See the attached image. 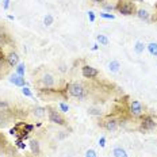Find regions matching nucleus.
Segmentation results:
<instances>
[{
    "label": "nucleus",
    "instance_id": "7",
    "mask_svg": "<svg viewBox=\"0 0 157 157\" xmlns=\"http://www.w3.org/2000/svg\"><path fill=\"white\" fill-rule=\"evenodd\" d=\"M41 83H42V86L44 87H46V88H52L54 86V83H56V78L53 75H50V73H45L44 76H42L41 78Z\"/></svg>",
    "mask_w": 157,
    "mask_h": 157
},
{
    "label": "nucleus",
    "instance_id": "32",
    "mask_svg": "<svg viewBox=\"0 0 157 157\" xmlns=\"http://www.w3.org/2000/svg\"><path fill=\"white\" fill-rule=\"evenodd\" d=\"M3 7H4V10L10 8V0H3Z\"/></svg>",
    "mask_w": 157,
    "mask_h": 157
},
{
    "label": "nucleus",
    "instance_id": "8",
    "mask_svg": "<svg viewBox=\"0 0 157 157\" xmlns=\"http://www.w3.org/2000/svg\"><path fill=\"white\" fill-rule=\"evenodd\" d=\"M10 81H11L14 86H16V87H26L27 84H26V80H25V77L23 76H19V75H16V73H14V75H11V77H10Z\"/></svg>",
    "mask_w": 157,
    "mask_h": 157
},
{
    "label": "nucleus",
    "instance_id": "35",
    "mask_svg": "<svg viewBox=\"0 0 157 157\" xmlns=\"http://www.w3.org/2000/svg\"><path fill=\"white\" fill-rule=\"evenodd\" d=\"M0 58H3V60H4V58H6V57H4V54L2 53V50H0Z\"/></svg>",
    "mask_w": 157,
    "mask_h": 157
},
{
    "label": "nucleus",
    "instance_id": "22",
    "mask_svg": "<svg viewBox=\"0 0 157 157\" xmlns=\"http://www.w3.org/2000/svg\"><path fill=\"white\" fill-rule=\"evenodd\" d=\"M7 38H8V35L3 30H0V45H4L7 42Z\"/></svg>",
    "mask_w": 157,
    "mask_h": 157
},
{
    "label": "nucleus",
    "instance_id": "16",
    "mask_svg": "<svg viewBox=\"0 0 157 157\" xmlns=\"http://www.w3.org/2000/svg\"><path fill=\"white\" fill-rule=\"evenodd\" d=\"M119 68H121V64H119V61H117V60L111 61V63L109 64V69L111 72H118L119 71Z\"/></svg>",
    "mask_w": 157,
    "mask_h": 157
},
{
    "label": "nucleus",
    "instance_id": "1",
    "mask_svg": "<svg viewBox=\"0 0 157 157\" xmlns=\"http://www.w3.org/2000/svg\"><path fill=\"white\" fill-rule=\"evenodd\" d=\"M67 90H68V94H69L71 96L77 98V99H84V98L87 96L86 87L81 86V84H78V83H71V84H68Z\"/></svg>",
    "mask_w": 157,
    "mask_h": 157
},
{
    "label": "nucleus",
    "instance_id": "26",
    "mask_svg": "<svg viewBox=\"0 0 157 157\" xmlns=\"http://www.w3.org/2000/svg\"><path fill=\"white\" fill-rule=\"evenodd\" d=\"M86 157H98V155L94 149H88L86 152Z\"/></svg>",
    "mask_w": 157,
    "mask_h": 157
},
{
    "label": "nucleus",
    "instance_id": "15",
    "mask_svg": "<svg viewBox=\"0 0 157 157\" xmlns=\"http://www.w3.org/2000/svg\"><path fill=\"white\" fill-rule=\"evenodd\" d=\"M146 48H148V52L150 54L155 56V57H157V44H156V42H150Z\"/></svg>",
    "mask_w": 157,
    "mask_h": 157
},
{
    "label": "nucleus",
    "instance_id": "29",
    "mask_svg": "<svg viewBox=\"0 0 157 157\" xmlns=\"http://www.w3.org/2000/svg\"><path fill=\"white\" fill-rule=\"evenodd\" d=\"M88 18H90V22H92V23H94V22H95V12L94 11L88 12Z\"/></svg>",
    "mask_w": 157,
    "mask_h": 157
},
{
    "label": "nucleus",
    "instance_id": "5",
    "mask_svg": "<svg viewBox=\"0 0 157 157\" xmlns=\"http://www.w3.org/2000/svg\"><path fill=\"white\" fill-rule=\"evenodd\" d=\"M81 73H83V76L86 78H95L99 75V71L94 67H90V65H84L81 68Z\"/></svg>",
    "mask_w": 157,
    "mask_h": 157
},
{
    "label": "nucleus",
    "instance_id": "2",
    "mask_svg": "<svg viewBox=\"0 0 157 157\" xmlns=\"http://www.w3.org/2000/svg\"><path fill=\"white\" fill-rule=\"evenodd\" d=\"M48 115H49V121H50L52 123H56V125H65V119L64 117L61 115L60 113H58L57 110L52 109V107H48Z\"/></svg>",
    "mask_w": 157,
    "mask_h": 157
},
{
    "label": "nucleus",
    "instance_id": "24",
    "mask_svg": "<svg viewBox=\"0 0 157 157\" xmlns=\"http://www.w3.org/2000/svg\"><path fill=\"white\" fill-rule=\"evenodd\" d=\"M58 107H60V110L63 111V113H68V111H69V106L64 102H61L60 104H58Z\"/></svg>",
    "mask_w": 157,
    "mask_h": 157
},
{
    "label": "nucleus",
    "instance_id": "23",
    "mask_svg": "<svg viewBox=\"0 0 157 157\" xmlns=\"http://www.w3.org/2000/svg\"><path fill=\"white\" fill-rule=\"evenodd\" d=\"M22 94H23L25 96L33 98V92L30 91V88H29V87H23V88H22Z\"/></svg>",
    "mask_w": 157,
    "mask_h": 157
},
{
    "label": "nucleus",
    "instance_id": "3",
    "mask_svg": "<svg viewBox=\"0 0 157 157\" xmlns=\"http://www.w3.org/2000/svg\"><path fill=\"white\" fill-rule=\"evenodd\" d=\"M117 10L121 12L122 15H132L134 12V3L132 2H126V0H121L119 4L117 6Z\"/></svg>",
    "mask_w": 157,
    "mask_h": 157
},
{
    "label": "nucleus",
    "instance_id": "27",
    "mask_svg": "<svg viewBox=\"0 0 157 157\" xmlns=\"http://www.w3.org/2000/svg\"><path fill=\"white\" fill-rule=\"evenodd\" d=\"M103 7H104V10H107V11H113V10L117 8L115 6H113V4H106V3H103Z\"/></svg>",
    "mask_w": 157,
    "mask_h": 157
},
{
    "label": "nucleus",
    "instance_id": "25",
    "mask_svg": "<svg viewBox=\"0 0 157 157\" xmlns=\"http://www.w3.org/2000/svg\"><path fill=\"white\" fill-rule=\"evenodd\" d=\"M6 121H7V118H6V115H4V111H0V127L4 126Z\"/></svg>",
    "mask_w": 157,
    "mask_h": 157
},
{
    "label": "nucleus",
    "instance_id": "10",
    "mask_svg": "<svg viewBox=\"0 0 157 157\" xmlns=\"http://www.w3.org/2000/svg\"><path fill=\"white\" fill-rule=\"evenodd\" d=\"M6 60H7L10 67H16V65L19 64V56H18V53H15V52H10L7 54V57H6Z\"/></svg>",
    "mask_w": 157,
    "mask_h": 157
},
{
    "label": "nucleus",
    "instance_id": "18",
    "mask_svg": "<svg viewBox=\"0 0 157 157\" xmlns=\"http://www.w3.org/2000/svg\"><path fill=\"white\" fill-rule=\"evenodd\" d=\"M30 146H31V150L34 155H38L39 153V144L37 140H33V141H30Z\"/></svg>",
    "mask_w": 157,
    "mask_h": 157
},
{
    "label": "nucleus",
    "instance_id": "21",
    "mask_svg": "<svg viewBox=\"0 0 157 157\" xmlns=\"http://www.w3.org/2000/svg\"><path fill=\"white\" fill-rule=\"evenodd\" d=\"M53 21H54L53 15L48 14L46 16H45V19H44V23H45V26H52V25H53Z\"/></svg>",
    "mask_w": 157,
    "mask_h": 157
},
{
    "label": "nucleus",
    "instance_id": "11",
    "mask_svg": "<svg viewBox=\"0 0 157 157\" xmlns=\"http://www.w3.org/2000/svg\"><path fill=\"white\" fill-rule=\"evenodd\" d=\"M33 114H34V117H37V118H44L46 115V109H45V107H41V106H35L34 109H33Z\"/></svg>",
    "mask_w": 157,
    "mask_h": 157
},
{
    "label": "nucleus",
    "instance_id": "13",
    "mask_svg": "<svg viewBox=\"0 0 157 157\" xmlns=\"http://www.w3.org/2000/svg\"><path fill=\"white\" fill-rule=\"evenodd\" d=\"M137 16H138L140 19H142V21H149V12L146 11V10H138L137 11Z\"/></svg>",
    "mask_w": 157,
    "mask_h": 157
},
{
    "label": "nucleus",
    "instance_id": "31",
    "mask_svg": "<svg viewBox=\"0 0 157 157\" xmlns=\"http://www.w3.org/2000/svg\"><path fill=\"white\" fill-rule=\"evenodd\" d=\"M99 145L102 146V148H103L104 145H106V137H100V140H99Z\"/></svg>",
    "mask_w": 157,
    "mask_h": 157
},
{
    "label": "nucleus",
    "instance_id": "17",
    "mask_svg": "<svg viewBox=\"0 0 157 157\" xmlns=\"http://www.w3.org/2000/svg\"><path fill=\"white\" fill-rule=\"evenodd\" d=\"M96 39H98V42H99L100 45H103V46H107V45L110 44L109 38H107L106 35H103V34H99V35L96 37Z\"/></svg>",
    "mask_w": 157,
    "mask_h": 157
},
{
    "label": "nucleus",
    "instance_id": "6",
    "mask_svg": "<svg viewBox=\"0 0 157 157\" xmlns=\"http://www.w3.org/2000/svg\"><path fill=\"white\" fill-rule=\"evenodd\" d=\"M156 127V122L152 119V117L146 115L142 118L141 121V130H144V132H149V130H153Z\"/></svg>",
    "mask_w": 157,
    "mask_h": 157
},
{
    "label": "nucleus",
    "instance_id": "12",
    "mask_svg": "<svg viewBox=\"0 0 157 157\" xmlns=\"http://www.w3.org/2000/svg\"><path fill=\"white\" fill-rule=\"evenodd\" d=\"M113 155H114V157H129V156H127V152L123 148H121V146L114 148Z\"/></svg>",
    "mask_w": 157,
    "mask_h": 157
},
{
    "label": "nucleus",
    "instance_id": "20",
    "mask_svg": "<svg viewBox=\"0 0 157 157\" xmlns=\"http://www.w3.org/2000/svg\"><path fill=\"white\" fill-rule=\"evenodd\" d=\"M88 113H90V115H96V117L102 115V110L98 109V107H90V109H88Z\"/></svg>",
    "mask_w": 157,
    "mask_h": 157
},
{
    "label": "nucleus",
    "instance_id": "28",
    "mask_svg": "<svg viewBox=\"0 0 157 157\" xmlns=\"http://www.w3.org/2000/svg\"><path fill=\"white\" fill-rule=\"evenodd\" d=\"M100 18H104V19H115V16H114L113 14H100Z\"/></svg>",
    "mask_w": 157,
    "mask_h": 157
},
{
    "label": "nucleus",
    "instance_id": "19",
    "mask_svg": "<svg viewBox=\"0 0 157 157\" xmlns=\"http://www.w3.org/2000/svg\"><path fill=\"white\" fill-rule=\"evenodd\" d=\"M25 72H26L25 64H18L16 65V71H15L16 75H19V76H25Z\"/></svg>",
    "mask_w": 157,
    "mask_h": 157
},
{
    "label": "nucleus",
    "instance_id": "34",
    "mask_svg": "<svg viewBox=\"0 0 157 157\" xmlns=\"http://www.w3.org/2000/svg\"><path fill=\"white\" fill-rule=\"evenodd\" d=\"M95 3H104V0H92Z\"/></svg>",
    "mask_w": 157,
    "mask_h": 157
},
{
    "label": "nucleus",
    "instance_id": "33",
    "mask_svg": "<svg viewBox=\"0 0 157 157\" xmlns=\"http://www.w3.org/2000/svg\"><path fill=\"white\" fill-rule=\"evenodd\" d=\"M3 67H4V60H3V58H0V69H2Z\"/></svg>",
    "mask_w": 157,
    "mask_h": 157
},
{
    "label": "nucleus",
    "instance_id": "9",
    "mask_svg": "<svg viewBox=\"0 0 157 157\" xmlns=\"http://www.w3.org/2000/svg\"><path fill=\"white\" fill-rule=\"evenodd\" d=\"M103 126H104V129L109 130V132H114V130H117V127H118V121L115 118H107V119L103 122Z\"/></svg>",
    "mask_w": 157,
    "mask_h": 157
},
{
    "label": "nucleus",
    "instance_id": "14",
    "mask_svg": "<svg viewBox=\"0 0 157 157\" xmlns=\"http://www.w3.org/2000/svg\"><path fill=\"white\" fill-rule=\"evenodd\" d=\"M145 44L144 42H141V41H138V42H136V46H134V50H136V53L137 54H141V53H144V50H145Z\"/></svg>",
    "mask_w": 157,
    "mask_h": 157
},
{
    "label": "nucleus",
    "instance_id": "4",
    "mask_svg": "<svg viewBox=\"0 0 157 157\" xmlns=\"http://www.w3.org/2000/svg\"><path fill=\"white\" fill-rule=\"evenodd\" d=\"M130 114H132L133 117H141L144 114V106L141 102H138V100H133L132 103H130Z\"/></svg>",
    "mask_w": 157,
    "mask_h": 157
},
{
    "label": "nucleus",
    "instance_id": "30",
    "mask_svg": "<svg viewBox=\"0 0 157 157\" xmlns=\"http://www.w3.org/2000/svg\"><path fill=\"white\" fill-rule=\"evenodd\" d=\"M33 129H34V126H33V125H25V130H26L27 133L33 132Z\"/></svg>",
    "mask_w": 157,
    "mask_h": 157
}]
</instances>
